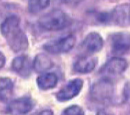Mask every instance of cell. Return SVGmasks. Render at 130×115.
I'll return each mask as SVG.
<instances>
[{
    "mask_svg": "<svg viewBox=\"0 0 130 115\" xmlns=\"http://www.w3.org/2000/svg\"><path fill=\"white\" fill-rule=\"evenodd\" d=\"M50 4V0H29L28 9L30 13H36L43 10Z\"/></svg>",
    "mask_w": 130,
    "mask_h": 115,
    "instance_id": "obj_16",
    "label": "cell"
},
{
    "mask_svg": "<svg viewBox=\"0 0 130 115\" xmlns=\"http://www.w3.org/2000/svg\"><path fill=\"white\" fill-rule=\"evenodd\" d=\"M35 102L29 97H23L12 101L7 107V112L11 115H24L33 110Z\"/></svg>",
    "mask_w": 130,
    "mask_h": 115,
    "instance_id": "obj_6",
    "label": "cell"
},
{
    "mask_svg": "<svg viewBox=\"0 0 130 115\" xmlns=\"http://www.w3.org/2000/svg\"><path fill=\"white\" fill-rule=\"evenodd\" d=\"M54 66V61L45 53H39L34 58L33 68L37 72H45Z\"/></svg>",
    "mask_w": 130,
    "mask_h": 115,
    "instance_id": "obj_13",
    "label": "cell"
},
{
    "mask_svg": "<svg viewBox=\"0 0 130 115\" xmlns=\"http://www.w3.org/2000/svg\"><path fill=\"white\" fill-rule=\"evenodd\" d=\"M90 95L94 101L99 103H109L114 95V86L112 82L108 77L99 80L92 85Z\"/></svg>",
    "mask_w": 130,
    "mask_h": 115,
    "instance_id": "obj_3",
    "label": "cell"
},
{
    "mask_svg": "<svg viewBox=\"0 0 130 115\" xmlns=\"http://www.w3.org/2000/svg\"><path fill=\"white\" fill-rule=\"evenodd\" d=\"M110 22L126 26L130 25V4L119 5L110 13Z\"/></svg>",
    "mask_w": 130,
    "mask_h": 115,
    "instance_id": "obj_10",
    "label": "cell"
},
{
    "mask_svg": "<svg viewBox=\"0 0 130 115\" xmlns=\"http://www.w3.org/2000/svg\"><path fill=\"white\" fill-rule=\"evenodd\" d=\"M103 46V38L99 33L92 32L86 37L81 44V50L84 55H90L100 51Z\"/></svg>",
    "mask_w": 130,
    "mask_h": 115,
    "instance_id": "obj_8",
    "label": "cell"
},
{
    "mask_svg": "<svg viewBox=\"0 0 130 115\" xmlns=\"http://www.w3.org/2000/svg\"><path fill=\"white\" fill-rule=\"evenodd\" d=\"M82 0H62L64 3L68 4H76L77 3L80 2Z\"/></svg>",
    "mask_w": 130,
    "mask_h": 115,
    "instance_id": "obj_19",
    "label": "cell"
},
{
    "mask_svg": "<svg viewBox=\"0 0 130 115\" xmlns=\"http://www.w3.org/2000/svg\"><path fill=\"white\" fill-rule=\"evenodd\" d=\"M97 59L91 55H82L74 63L75 71L79 73H89L96 67Z\"/></svg>",
    "mask_w": 130,
    "mask_h": 115,
    "instance_id": "obj_12",
    "label": "cell"
},
{
    "mask_svg": "<svg viewBox=\"0 0 130 115\" xmlns=\"http://www.w3.org/2000/svg\"><path fill=\"white\" fill-rule=\"evenodd\" d=\"M96 115H112L111 114H109V113L105 112V111H99V112L97 113Z\"/></svg>",
    "mask_w": 130,
    "mask_h": 115,
    "instance_id": "obj_21",
    "label": "cell"
},
{
    "mask_svg": "<svg viewBox=\"0 0 130 115\" xmlns=\"http://www.w3.org/2000/svg\"><path fill=\"white\" fill-rule=\"evenodd\" d=\"M6 63V58L4 55L0 52V68H3Z\"/></svg>",
    "mask_w": 130,
    "mask_h": 115,
    "instance_id": "obj_18",
    "label": "cell"
},
{
    "mask_svg": "<svg viewBox=\"0 0 130 115\" xmlns=\"http://www.w3.org/2000/svg\"><path fill=\"white\" fill-rule=\"evenodd\" d=\"M12 68L19 75L23 77H27L31 75L33 68V61H31L27 55L22 54L13 59Z\"/></svg>",
    "mask_w": 130,
    "mask_h": 115,
    "instance_id": "obj_11",
    "label": "cell"
},
{
    "mask_svg": "<svg viewBox=\"0 0 130 115\" xmlns=\"http://www.w3.org/2000/svg\"><path fill=\"white\" fill-rule=\"evenodd\" d=\"M14 92V83L8 77L0 78V101L6 102L11 99Z\"/></svg>",
    "mask_w": 130,
    "mask_h": 115,
    "instance_id": "obj_15",
    "label": "cell"
},
{
    "mask_svg": "<svg viewBox=\"0 0 130 115\" xmlns=\"http://www.w3.org/2000/svg\"><path fill=\"white\" fill-rule=\"evenodd\" d=\"M38 115H54V112L51 110H45L39 113Z\"/></svg>",
    "mask_w": 130,
    "mask_h": 115,
    "instance_id": "obj_20",
    "label": "cell"
},
{
    "mask_svg": "<svg viewBox=\"0 0 130 115\" xmlns=\"http://www.w3.org/2000/svg\"><path fill=\"white\" fill-rule=\"evenodd\" d=\"M76 42V38L73 34H68L53 39L43 45V48L52 54L65 53L72 50Z\"/></svg>",
    "mask_w": 130,
    "mask_h": 115,
    "instance_id": "obj_4",
    "label": "cell"
},
{
    "mask_svg": "<svg viewBox=\"0 0 130 115\" xmlns=\"http://www.w3.org/2000/svg\"><path fill=\"white\" fill-rule=\"evenodd\" d=\"M83 87V81L80 79H73L63 86L56 95L60 101H67L74 98L80 93Z\"/></svg>",
    "mask_w": 130,
    "mask_h": 115,
    "instance_id": "obj_7",
    "label": "cell"
},
{
    "mask_svg": "<svg viewBox=\"0 0 130 115\" xmlns=\"http://www.w3.org/2000/svg\"><path fill=\"white\" fill-rule=\"evenodd\" d=\"M127 65V62L125 59L119 56H115L103 65L101 69V73L106 76H117L125 72Z\"/></svg>",
    "mask_w": 130,
    "mask_h": 115,
    "instance_id": "obj_9",
    "label": "cell"
},
{
    "mask_svg": "<svg viewBox=\"0 0 130 115\" xmlns=\"http://www.w3.org/2000/svg\"><path fill=\"white\" fill-rule=\"evenodd\" d=\"M0 30L9 47L14 52L24 51L29 46L27 37L21 28V20L17 16L7 17L1 24Z\"/></svg>",
    "mask_w": 130,
    "mask_h": 115,
    "instance_id": "obj_1",
    "label": "cell"
},
{
    "mask_svg": "<svg viewBox=\"0 0 130 115\" xmlns=\"http://www.w3.org/2000/svg\"><path fill=\"white\" fill-rule=\"evenodd\" d=\"M110 43L112 54L121 56L130 52V34L117 32L110 37Z\"/></svg>",
    "mask_w": 130,
    "mask_h": 115,
    "instance_id": "obj_5",
    "label": "cell"
},
{
    "mask_svg": "<svg viewBox=\"0 0 130 115\" xmlns=\"http://www.w3.org/2000/svg\"><path fill=\"white\" fill-rule=\"evenodd\" d=\"M58 77L52 72L43 73L37 78L36 82L38 88L41 90H49L56 87L58 83Z\"/></svg>",
    "mask_w": 130,
    "mask_h": 115,
    "instance_id": "obj_14",
    "label": "cell"
},
{
    "mask_svg": "<svg viewBox=\"0 0 130 115\" xmlns=\"http://www.w3.org/2000/svg\"><path fill=\"white\" fill-rule=\"evenodd\" d=\"M71 18L60 9H54L43 15L38 19V24L43 29L51 31L60 30L69 27Z\"/></svg>",
    "mask_w": 130,
    "mask_h": 115,
    "instance_id": "obj_2",
    "label": "cell"
},
{
    "mask_svg": "<svg viewBox=\"0 0 130 115\" xmlns=\"http://www.w3.org/2000/svg\"><path fill=\"white\" fill-rule=\"evenodd\" d=\"M61 115H84V112L81 107L73 105L67 108Z\"/></svg>",
    "mask_w": 130,
    "mask_h": 115,
    "instance_id": "obj_17",
    "label": "cell"
}]
</instances>
